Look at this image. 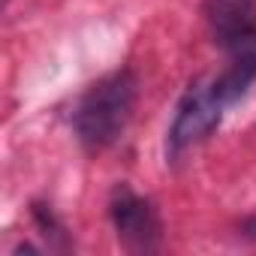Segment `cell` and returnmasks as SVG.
<instances>
[{"instance_id":"6da1fadb","label":"cell","mask_w":256,"mask_h":256,"mask_svg":"<svg viewBox=\"0 0 256 256\" xmlns=\"http://www.w3.org/2000/svg\"><path fill=\"white\" fill-rule=\"evenodd\" d=\"M136 76L130 70H114L96 78L72 112V130L84 151L96 154L114 145L133 120L136 108Z\"/></svg>"},{"instance_id":"3957f363","label":"cell","mask_w":256,"mask_h":256,"mask_svg":"<svg viewBox=\"0 0 256 256\" xmlns=\"http://www.w3.org/2000/svg\"><path fill=\"white\" fill-rule=\"evenodd\" d=\"M108 217L118 241L130 253H154L163 244V220L148 196H139L130 184H118L108 199Z\"/></svg>"},{"instance_id":"8992f818","label":"cell","mask_w":256,"mask_h":256,"mask_svg":"<svg viewBox=\"0 0 256 256\" xmlns=\"http://www.w3.org/2000/svg\"><path fill=\"white\" fill-rule=\"evenodd\" d=\"M34 217H36V226L42 229L46 238H52V241H64V226L54 220L52 208H46V205H34Z\"/></svg>"},{"instance_id":"7a4b0ae2","label":"cell","mask_w":256,"mask_h":256,"mask_svg":"<svg viewBox=\"0 0 256 256\" xmlns=\"http://www.w3.org/2000/svg\"><path fill=\"white\" fill-rule=\"evenodd\" d=\"M223 100L217 96L211 82H196L187 88V94L178 102L175 120L166 136V154L169 160H178L199 142H205L223 120Z\"/></svg>"},{"instance_id":"5b68a950","label":"cell","mask_w":256,"mask_h":256,"mask_svg":"<svg viewBox=\"0 0 256 256\" xmlns=\"http://www.w3.org/2000/svg\"><path fill=\"white\" fill-rule=\"evenodd\" d=\"M253 82H256V52H241V54H229L226 70L211 84L223 100V106H232L250 90Z\"/></svg>"},{"instance_id":"277c9868","label":"cell","mask_w":256,"mask_h":256,"mask_svg":"<svg viewBox=\"0 0 256 256\" xmlns=\"http://www.w3.org/2000/svg\"><path fill=\"white\" fill-rule=\"evenodd\" d=\"M202 10L226 54L256 52V0H202Z\"/></svg>"},{"instance_id":"52a82bcc","label":"cell","mask_w":256,"mask_h":256,"mask_svg":"<svg viewBox=\"0 0 256 256\" xmlns=\"http://www.w3.org/2000/svg\"><path fill=\"white\" fill-rule=\"evenodd\" d=\"M241 235L250 238V241H256V214H250V217L241 223Z\"/></svg>"}]
</instances>
